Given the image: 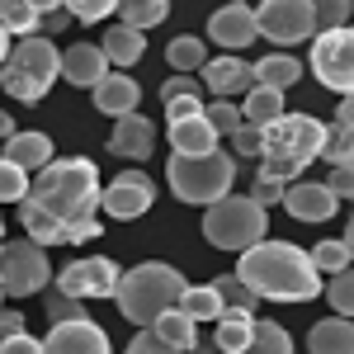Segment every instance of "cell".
Segmentation results:
<instances>
[{
  "label": "cell",
  "mask_w": 354,
  "mask_h": 354,
  "mask_svg": "<svg viewBox=\"0 0 354 354\" xmlns=\"http://www.w3.org/2000/svg\"><path fill=\"white\" fill-rule=\"evenodd\" d=\"M213 288H218V298L227 302V307H255V293L245 288V279L236 270L222 274V279H213Z\"/></svg>",
  "instance_id": "cell-37"
},
{
  "label": "cell",
  "mask_w": 354,
  "mask_h": 354,
  "mask_svg": "<svg viewBox=\"0 0 354 354\" xmlns=\"http://www.w3.org/2000/svg\"><path fill=\"white\" fill-rule=\"evenodd\" d=\"M90 100H95L100 113L123 118V113H137V104H142V85H137L133 76H104V81L90 90Z\"/></svg>",
  "instance_id": "cell-20"
},
{
  "label": "cell",
  "mask_w": 354,
  "mask_h": 354,
  "mask_svg": "<svg viewBox=\"0 0 354 354\" xmlns=\"http://www.w3.org/2000/svg\"><path fill=\"white\" fill-rule=\"evenodd\" d=\"M28 5H33V10H43V15H48V10H62V0H28Z\"/></svg>",
  "instance_id": "cell-54"
},
{
  "label": "cell",
  "mask_w": 354,
  "mask_h": 354,
  "mask_svg": "<svg viewBox=\"0 0 354 354\" xmlns=\"http://www.w3.org/2000/svg\"><path fill=\"white\" fill-rule=\"evenodd\" d=\"M283 208L298 222H326V218H335V208H340V194L330 189L326 180H293V185L283 189Z\"/></svg>",
  "instance_id": "cell-14"
},
{
  "label": "cell",
  "mask_w": 354,
  "mask_h": 354,
  "mask_svg": "<svg viewBox=\"0 0 354 354\" xmlns=\"http://www.w3.org/2000/svg\"><path fill=\"white\" fill-rule=\"evenodd\" d=\"M156 147V128L142 118V113H123L113 118V133H109V151L123 156V161H147Z\"/></svg>",
  "instance_id": "cell-19"
},
{
  "label": "cell",
  "mask_w": 354,
  "mask_h": 354,
  "mask_svg": "<svg viewBox=\"0 0 354 354\" xmlns=\"http://www.w3.org/2000/svg\"><path fill=\"white\" fill-rule=\"evenodd\" d=\"M335 118H340V123H350V128H354V95H345V100H340V109H335Z\"/></svg>",
  "instance_id": "cell-51"
},
{
  "label": "cell",
  "mask_w": 354,
  "mask_h": 354,
  "mask_svg": "<svg viewBox=\"0 0 354 354\" xmlns=\"http://www.w3.org/2000/svg\"><path fill=\"white\" fill-rule=\"evenodd\" d=\"M326 302H330V312H340V317H354V265H350V270H340V274H330Z\"/></svg>",
  "instance_id": "cell-36"
},
{
  "label": "cell",
  "mask_w": 354,
  "mask_h": 354,
  "mask_svg": "<svg viewBox=\"0 0 354 354\" xmlns=\"http://www.w3.org/2000/svg\"><path fill=\"white\" fill-rule=\"evenodd\" d=\"M255 19H260V38H270L274 48H298L322 33L312 0H260Z\"/></svg>",
  "instance_id": "cell-10"
},
{
  "label": "cell",
  "mask_w": 354,
  "mask_h": 354,
  "mask_svg": "<svg viewBox=\"0 0 354 354\" xmlns=\"http://www.w3.org/2000/svg\"><path fill=\"white\" fill-rule=\"evenodd\" d=\"M118 15H123V24H133V28H156L170 15V0H123Z\"/></svg>",
  "instance_id": "cell-32"
},
{
  "label": "cell",
  "mask_w": 354,
  "mask_h": 354,
  "mask_svg": "<svg viewBox=\"0 0 354 354\" xmlns=\"http://www.w3.org/2000/svg\"><path fill=\"white\" fill-rule=\"evenodd\" d=\"M10 38H15V33H10V28L0 24V66H5V57H10V48H15V43H10Z\"/></svg>",
  "instance_id": "cell-53"
},
{
  "label": "cell",
  "mask_w": 354,
  "mask_h": 354,
  "mask_svg": "<svg viewBox=\"0 0 354 354\" xmlns=\"http://www.w3.org/2000/svg\"><path fill=\"white\" fill-rule=\"evenodd\" d=\"M236 274L265 302H312L322 293V270H317L312 250L293 241H270V236L255 241L250 250H241Z\"/></svg>",
  "instance_id": "cell-2"
},
{
  "label": "cell",
  "mask_w": 354,
  "mask_h": 354,
  "mask_svg": "<svg viewBox=\"0 0 354 354\" xmlns=\"http://www.w3.org/2000/svg\"><path fill=\"white\" fill-rule=\"evenodd\" d=\"M189 113H203V100H198V95H180V100H165V123H170V118H189Z\"/></svg>",
  "instance_id": "cell-47"
},
{
  "label": "cell",
  "mask_w": 354,
  "mask_h": 354,
  "mask_svg": "<svg viewBox=\"0 0 354 354\" xmlns=\"http://www.w3.org/2000/svg\"><path fill=\"white\" fill-rule=\"evenodd\" d=\"M156 203V185L142 175V170H118L109 185H104V213L113 222H133Z\"/></svg>",
  "instance_id": "cell-12"
},
{
  "label": "cell",
  "mask_w": 354,
  "mask_h": 354,
  "mask_svg": "<svg viewBox=\"0 0 354 354\" xmlns=\"http://www.w3.org/2000/svg\"><path fill=\"white\" fill-rule=\"evenodd\" d=\"M208 38L218 48H227V53H241V48H250L260 38V19H255V10L245 0H227L222 10L208 15Z\"/></svg>",
  "instance_id": "cell-13"
},
{
  "label": "cell",
  "mask_w": 354,
  "mask_h": 354,
  "mask_svg": "<svg viewBox=\"0 0 354 354\" xmlns=\"http://www.w3.org/2000/svg\"><path fill=\"white\" fill-rule=\"evenodd\" d=\"M203 113H208V123H213L222 137H232V133H236V128L245 123V113L236 109L232 100H213V104H203Z\"/></svg>",
  "instance_id": "cell-38"
},
{
  "label": "cell",
  "mask_w": 354,
  "mask_h": 354,
  "mask_svg": "<svg viewBox=\"0 0 354 354\" xmlns=\"http://www.w3.org/2000/svg\"><path fill=\"white\" fill-rule=\"evenodd\" d=\"M203 241L218 245V250H250L255 241H265L270 218H265V203H255L250 194H227L218 203L203 208Z\"/></svg>",
  "instance_id": "cell-7"
},
{
  "label": "cell",
  "mask_w": 354,
  "mask_h": 354,
  "mask_svg": "<svg viewBox=\"0 0 354 354\" xmlns=\"http://www.w3.org/2000/svg\"><path fill=\"white\" fill-rule=\"evenodd\" d=\"M165 185L170 194L180 198V203H198V208H208V203H218L232 194L236 185V156L232 151H208V156H170L165 161Z\"/></svg>",
  "instance_id": "cell-6"
},
{
  "label": "cell",
  "mask_w": 354,
  "mask_h": 354,
  "mask_svg": "<svg viewBox=\"0 0 354 354\" xmlns=\"http://www.w3.org/2000/svg\"><path fill=\"white\" fill-rule=\"evenodd\" d=\"M43 345H48V354H113L109 330L95 326L90 317H81V322H57Z\"/></svg>",
  "instance_id": "cell-15"
},
{
  "label": "cell",
  "mask_w": 354,
  "mask_h": 354,
  "mask_svg": "<svg viewBox=\"0 0 354 354\" xmlns=\"http://www.w3.org/2000/svg\"><path fill=\"white\" fill-rule=\"evenodd\" d=\"M241 354H293V335L279 322H255V335Z\"/></svg>",
  "instance_id": "cell-31"
},
{
  "label": "cell",
  "mask_w": 354,
  "mask_h": 354,
  "mask_svg": "<svg viewBox=\"0 0 354 354\" xmlns=\"http://www.w3.org/2000/svg\"><path fill=\"white\" fill-rule=\"evenodd\" d=\"M147 28H133V24H113L104 28V53H109L113 66H133V62H142V53H147V38H142Z\"/></svg>",
  "instance_id": "cell-24"
},
{
  "label": "cell",
  "mask_w": 354,
  "mask_h": 354,
  "mask_svg": "<svg viewBox=\"0 0 354 354\" xmlns=\"http://www.w3.org/2000/svg\"><path fill=\"white\" fill-rule=\"evenodd\" d=\"M0 232H5V222H0ZM0 250H5V236H0Z\"/></svg>",
  "instance_id": "cell-56"
},
{
  "label": "cell",
  "mask_w": 354,
  "mask_h": 354,
  "mask_svg": "<svg viewBox=\"0 0 354 354\" xmlns=\"http://www.w3.org/2000/svg\"><path fill=\"white\" fill-rule=\"evenodd\" d=\"M180 95H198V81H194V71H175V76L161 85V104H165V100H180Z\"/></svg>",
  "instance_id": "cell-46"
},
{
  "label": "cell",
  "mask_w": 354,
  "mask_h": 354,
  "mask_svg": "<svg viewBox=\"0 0 354 354\" xmlns=\"http://www.w3.org/2000/svg\"><path fill=\"white\" fill-rule=\"evenodd\" d=\"M180 307L189 312L194 322H218L227 302L218 298V288H213V283H189V288H185V298H180Z\"/></svg>",
  "instance_id": "cell-30"
},
{
  "label": "cell",
  "mask_w": 354,
  "mask_h": 354,
  "mask_svg": "<svg viewBox=\"0 0 354 354\" xmlns=\"http://www.w3.org/2000/svg\"><path fill=\"white\" fill-rule=\"evenodd\" d=\"M118 279H123L118 260H109V255H85V260H71L53 283H57V293L90 302V298H113L118 293Z\"/></svg>",
  "instance_id": "cell-11"
},
{
  "label": "cell",
  "mask_w": 354,
  "mask_h": 354,
  "mask_svg": "<svg viewBox=\"0 0 354 354\" xmlns=\"http://www.w3.org/2000/svg\"><path fill=\"white\" fill-rule=\"evenodd\" d=\"M15 133H19V128H15V118H10V113H0V142H10Z\"/></svg>",
  "instance_id": "cell-52"
},
{
  "label": "cell",
  "mask_w": 354,
  "mask_h": 354,
  "mask_svg": "<svg viewBox=\"0 0 354 354\" xmlns=\"http://www.w3.org/2000/svg\"><path fill=\"white\" fill-rule=\"evenodd\" d=\"M312 10H317V24L322 28H340V24H350L354 0H312Z\"/></svg>",
  "instance_id": "cell-40"
},
{
  "label": "cell",
  "mask_w": 354,
  "mask_h": 354,
  "mask_svg": "<svg viewBox=\"0 0 354 354\" xmlns=\"http://www.w3.org/2000/svg\"><path fill=\"white\" fill-rule=\"evenodd\" d=\"M322 161H330V165H354V128L350 123H330L326 128V151H322Z\"/></svg>",
  "instance_id": "cell-33"
},
{
  "label": "cell",
  "mask_w": 354,
  "mask_h": 354,
  "mask_svg": "<svg viewBox=\"0 0 354 354\" xmlns=\"http://www.w3.org/2000/svg\"><path fill=\"white\" fill-rule=\"evenodd\" d=\"M312 76L335 90L340 100L354 95V28L340 24V28H322L312 38Z\"/></svg>",
  "instance_id": "cell-9"
},
{
  "label": "cell",
  "mask_w": 354,
  "mask_h": 354,
  "mask_svg": "<svg viewBox=\"0 0 354 354\" xmlns=\"http://www.w3.org/2000/svg\"><path fill=\"white\" fill-rule=\"evenodd\" d=\"M5 156L15 165H24L28 175H38V170H48V165L57 161L53 156V137L48 133H15L10 142H5Z\"/></svg>",
  "instance_id": "cell-23"
},
{
  "label": "cell",
  "mask_w": 354,
  "mask_h": 354,
  "mask_svg": "<svg viewBox=\"0 0 354 354\" xmlns=\"http://www.w3.org/2000/svg\"><path fill=\"white\" fill-rule=\"evenodd\" d=\"M232 151H236V156H250V161H260V128L241 123V128L232 133Z\"/></svg>",
  "instance_id": "cell-44"
},
{
  "label": "cell",
  "mask_w": 354,
  "mask_h": 354,
  "mask_svg": "<svg viewBox=\"0 0 354 354\" xmlns=\"http://www.w3.org/2000/svg\"><path fill=\"white\" fill-rule=\"evenodd\" d=\"M283 189H288L283 180H274V175H260V170H255V185H250V198L270 208V203H283Z\"/></svg>",
  "instance_id": "cell-42"
},
{
  "label": "cell",
  "mask_w": 354,
  "mask_h": 354,
  "mask_svg": "<svg viewBox=\"0 0 354 354\" xmlns=\"http://www.w3.org/2000/svg\"><path fill=\"white\" fill-rule=\"evenodd\" d=\"M0 302H5V283H0Z\"/></svg>",
  "instance_id": "cell-57"
},
{
  "label": "cell",
  "mask_w": 354,
  "mask_h": 354,
  "mask_svg": "<svg viewBox=\"0 0 354 354\" xmlns=\"http://www.w3.org/2000/svg\"><path fill=\"white\" fill-rule=\"evenodd\" d=\"M312 260H317V270H322V274H340V270H350V265H354V250L345 245V236H340V241L312 245Z\"/></svg>",
  "instance_id": "cell-35"
},
{
  "label": "cell",
  "mask_w": 354,
  "mask_h": 354,
  "mask_svg": "<svg viewBox=\"0 0 354 354\" xmlns=\"http://www.w3.org/2000/svg\"><path fill=\"white\" fill-rule=\"evenodd\" d=\"M0 156H5V142H0Z\"/></svg>",
  "instance_id": "cell-58"
},
{
  "label": "cell",
  "mask_w": 354,
  "mask_h": 354,
  "mask_svg": "<svg viewBox=\"0 0 354 354\" xmlns=\"http://www.w3.org/2000/svg\"><path fill=\"white\" fill-rule=\"evenodd\" d=\"M298 76H302L298 57L283 53V48L255 62V81H260V85H274V90H288V85H298Z\"/></svg>",
  "instance_id": "cell-26"
},
{
  "label": "cell",
  "mask_w": 354,
  "mask_h": 354,
  "mask_svg": "<svg viewBox=\"0 0 354 354\" xmlns=\"http://www.w3.org/2000/svg\"><path fill=\"white\" fill-rule=\"evenodd\" d=\"M198 76L213 90V100H232V95H245V90L255 85V66L241 62L236 53H222V57H208Z\"/></svg>",
  "instance_id": "cell-16"
},
{
  "label": "cell",
  "mask_w": 354,
  "mask_h": 354,
  "mask_svg": "<svg viewBox=\"0 0 354 354\" xmlns=\"http://www.w3.org/2000/svg\"><path fill=\"white\" fill-rule=\"evenodd\" d=\"M345 245L354 250V218H350V227H345Z\"/></svg>",
  "instance_id": "cell-55"
},
{
  "label": "cell",
  "mask_w": 354,
  "mask_h": 354,
  "mask_svg": "<svg viewBox=\"0 0 354 354\" xmlns=\"http://www.w3.org/2000/svg\"><path fill=\"white\" fill-rule=\"evenodd\" d=\"M53 260H48V245L19 236V241H5L0 250V283H5V298H33L53 283Z\"/></svg>",
  "instance_id": "cell-8"
},
{
  "label": "cell",
  "mask_w": 354,
  "mask_h": 354,
  "mask_svg": "<svg viewBox=\"0 0 354 354\" xmlns=\"http://www.w3.org/2000/svg\"><path fill=\"white\" fill-rule=\"evenodd\" d=\"M241 113H245V123L250 128H270L274 118H283V90H274V85H250L245 90V104H241Z\"/></svg>",
  "instance_id": "cell-25"
},
{
  "label": "cell",
  "mask_w": 354,
  "mask_h": 354,
  "mask_svg": "<svg viewBox=\"0 0 354 354\" xmlns=\"http://www.w3.org/2000/svg\"><path fill=\"white\" fill-rule=\"evenodd\" d=\"M307 350L312 354H354V317H326L307 330Z\"/></svg>",
  "instance_id": "cell-22"
},
{
  "label": "cell",
  "mask_w": 354,
  "mask_h": 354,
  "mask_svg": "<svg viewBox=\"0 0 354 354\" xmlns=\"http://www.w3.org/2000/svg\"><path fill=\"white\" fill-rule=\"evenodd\" d=\"M255 335V312L250 307H222V317L213 322V345L222 354H241Z\"/></svg>",
  "instance_id": "cell-21"
},
{
  "label": "cell",
  "mask_w": 354,
  "mask_h": 354,
  "mask_svg": "<svg viewBox=\"0 0 354 354\" xmlns=\"http://www.w3.org/2000/svg\"><path fill=\"white\" fill-rule=\"evenodd\" d=\"M0 354H48V345H43L38 335H28V330H19V335L0 340Z\"/></svg>",
  "instance_id": "cell-45"
},
{
  "label": "cell",
  "mask_w": 354,
  "mask_h": 354,
  "mask_svg": "<svg viewBox=\"0 0 354 354\" xmlns=\"http://www.w3.org/2000/svg\"><path fill=\"white\" fill-rule=\"evenodd\" d=\"M43 307H48V322H81L85 317V302L81 298H66V293H53V298L43 302Z\"/></svg>",
  "instance_id": "cell-41"
},
{
  "label": "cell",
  "mask_w": 354,
  "mask_h": 354,
  "mask_svg": "<svg viewBox=\"0 0 354 354\" xmlns=\"http://www.w3.org/2000/svg\"><path fill=\"white\" fill-rule=\"evenodd\" d=\"M165 133H170V151H180V156H208V151H218V142H222V133L208 123V113L170 118Z\"/></svg>",
  "instance_id": "cell-18"
},
{
  "label": "cell",
  "mask_w": 354,
  "mask_h": 354,
  "mask_svg": "<svg viewBox=\"0 0 354 354\" xmlns=\"http://www.w3.org/2000/svg\"><path fill=\"white\" fill-rule=\"evenodd\" d=\"M151 330L161 335L165 345H175V350H185V354H189L194 345H198V322H194V317L185 312V307H175V312H165V317H161V322H156Z\"/></svg>",
  "instance_id": "cell-27"
},
{
  "label": "cell",
  "mask_w": 354,
  "mask_h": 354,
  "mask_svg": "<svg viewBox=\"0 0 354 354\" xmlns=\"http://www.w3.org/2000/svg\"><path fill=\"white\" fill-rule=\"evenodd\" d=\"M19 330H28V326H24V317L0 307V340H10V335H19Z\"/></svg>",
  "instance_id": "cell-49"
},
{
  "label": "cell",
  "mask_w": 354,
  "mask_h": 354,
  "mask_svg": "<svg viewBox=\"0 0 354 354\" xmlns=\"http://www.w3.org/2000/svg\"><path fill=\"white\" fill-rule=\"evenodd\" d=\"M185 274L175 270V265H165V260H142L133 270L118 279V312H123V322H133L137 330L142 326H156L165 312H175L180 298H185Z\"/></svg>",
  "instance_id": "cell-4"
},
{
  "label": "cell",
  "mask_w": 354,
  "mask_h": 354,
  "mask_svg": "<svg viewBox=\"0 0 354 354\" xmlns=\"http://www.w3.org/2000/svg\"><path fill=\"white\" fill-rule=\"evenodd\" d=\"M330 189L340 194V198H354V165H330Z\"/></svg>",
  "instance_id": "cell-48"
},
{
  "label": "cell",
  "mask_w": 354,
  "mask_h": 354,
  "mask_svg": "<svg viewBox=\"0 0 354 354\" xmlns=\"http://www.w3.org/2000/svg\"><path fill=\"white\" fill-rule=\"evenodd\" d=\"M62 81V53L48 33H33V38H15V48L0 66V90L19 104H38L48 100V90Z\"/></svg>",
  "instance_id": "cell-5"
},
{
  "label": "cell",
  "mask_w": 354,
  "mask_h": 354,
  "mask_svg": "<svg viewBox=\"0 0 354 354\" xmlns=\"http://www.w3.org/2000/svg\"><path fill=\"white\" fill-rule=\"evenodd\" d=\"M66 19H71V10H66V5H62V10H48V15H43V33H62Z\"/></svg>",
  "instance_id": "cell-50"
},
{
  "label": "cell",
  "mask_w": 354,
  "mask_h": 354,
  "mask_svg": "<svg viewBox=\"0 0 354 354\" xmlns=\"http://www.w3.org/2000/svg\"><path fill=\"white\" fill-rule=\"evenodd\" d=\"M0 24L15 38H33V33H43V10H33L28 0H0Z\"/></svg>",
  "instance_id": "cell-29"
},
{
  "label": "cell",
  "mask_w": 354,
  "mask_h": 354,
  "mask_svg": "<svg viewBox=\"0 0 354 354\" xmlns=\"http://www.w3.org/2000/svg\"><path fill=\"white\" fill-rule=\"evenodd\" d=\"M100 208H104L100 165L90 156H66L33 175V189L19 203V227L43 245H85L104 232Z\"/></svg>",
  "instance_id": "cell-1"
},
{
  "label": "cell",
  "mask_w": 354,
  "mask_h": 354,
  "mask_svg": "<svg viewBox=\"0 0 354 354\" xmlns=\"http://www.w3.org/2000/svg\"><path fill=\"white\" fill-rule=\"evenodd\" d=\"M326 151V123L312 113H283L270 128H260V175H274L283 185L302 180V170L322 161Z\"/></svg>",
  "instance_id": "cell-3"
},
{
  "label": "cell",
  "mask_w": 354,
  "mask_h": 354,
  "mask_svg": "<svg viewBox=\"0 0 354 354\" xmlns=\"http://www.w3.org/2000/svg\"><path fill=\"white\" fill-rule=\"evenodd\" d=\"M28 170L24 165H15L10 156H0V203H24L28 198Z\"/></svg>",
  "instance_id": "cell-34"
},
{
  "label": "cell",
  "mask_w": 354,
  "mask_h": 354,
  "mask_svg": "<svg viewBox=\"0 0 354 354\" xmlns=\"http://www.w3.org/2000/svg\"><path fill=\"white\" fill-rule=\"evenodd\" d=\"M62 5L71 10V19H76V24H100V19L113 15L123 0H62Z\"/></svg>",
  "instance_id": "cell-39"
},
{
  "label": "cell",
  "mask_w": 354,
  "mask_h": 354,
  "mask_svg": "<svg viewBox=\"0 0 354 354\" xmlns=\"http://www.w3.org/2000/svg\"><path fill=\"white\" fill-rule=\"evenodd\" d=\"M109 53H104V43H71L66 53H62V76L71 85H85V90H95V85L109 76Z\"/></svg>",
  "instance_id": "cell-17"
},
{
  "label": "cell",
  "mask_w": 354,
  "mask_h": 354,
  "mask_svg": "<svg viewBox=\"0 0 354 354\" xmlns=\"http://www.w3.org/2000/svg\"><path fill=\"white\" fill-rule=\"evenodd\" d=\"M123 354H185V350L165 345V340H161V335H156L151 326H142V330H137V340H133V345H128Z\"/></svg>",
  "instance_id": "cell-43"
},
{
  "label": "cell",
  "mask_w": 354,
  "mask_h": 354,
  "mask_svg": "<svg viewBox=\"0 0 354 354\" xmlns=\"http://www.w3.org/2000/svg\"><path fill=\"white\" fill-rule=\"evenodd\" d=\"M165 62H170V71H203L208 48H203L198 33H175V38L165 43Z\"/></svg>",
  "instance_id": "cell-28"
}]
</instances>
